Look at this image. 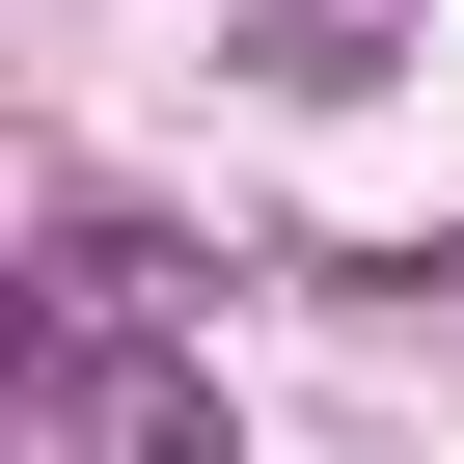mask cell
<instances>
[{
    "label": "cell",
    "instance_id": "cell-1",
    "mask_svg": "<svg viewBox=\"0 0 464 464\" xmlns=\"http://www.w3.org/2000/svg\"><path fill=\"white\" fill-rule=\"evenodd\" d=\"M28 464H246V437H218V355H137V328H28Z\"/></svg>",
    "mask_w": 464,
    "mask_h": 464
},
{
    "label": "cell",
    "instance_id": "cell-2",
    "mask_svg": "<svg viewBox=\"0 0 464 464\" xmlns=\"http://www.w3.org/2000/svg\"><path fill=\"white\" fill-rule=\"evenodd\" d=\"M191 246H164V218H55V246H28V328H137Z\"/></svg>",
    "mask_w": 464,
    "mask_h": 464
},
{
    "label": "cell",
    "instance_id": "cell-3",
    "mask_svg": "<svg viewBox=\"0 0 464 464\" xmlns=\"http://www.w3.org/2000/svg\"><path fill=\"white\" fill-rule=\"evenodd\" d=\"M437 0H246V82H382Z\"/></svg>",
    "mask_w": 464,
    "mask_h": 464
}]
</instances>
